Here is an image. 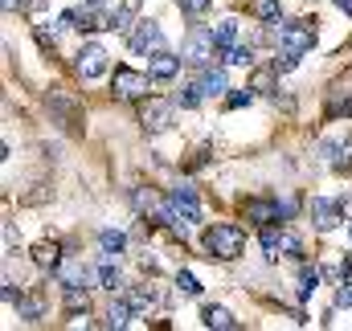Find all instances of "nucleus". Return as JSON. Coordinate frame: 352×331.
<instances>
[{"instance_id":"nucleus-7","label":"nucleus","mask_w":352,"mask_h":331,"mask_svg":"<svg viewBox=\"0 0 352 331\" xmlns=\"http://www.w3.org/2000/svg\"><path fill=\"white\" fill-rule=\"evenodd\" d=\"M74 70L87 78V82H94V78H102L107 74V49L98 45V41H87L78 54H74Z\"/></svg>"},{"instance_id":"nucleus-30","label":"nucleus","mask_w":352,"mask_h":331,"mask_svg":"<svg viewBox=\"0 0 352 331\" xmlns=\"http://www.w3.org/2000/svg\"><path fill=\"white\" fill-rule=\"evenodd\" d=\"M270 66H274V74H291V70L299 66V54H291V49H278V54L270 58Z\"/></svg>"},{"instance_id":"nucleus-36","label":"nucleus","mask_w":352,"mask_h":331,"mask_svg":"<svg viewBox=\"0 0 352 331\" xmlns=\"http://www.w3.org/2000/svg\"><path fill=\"white\" fill-rule=\"evenodd\" d=\"M0 295H4V303H8V307H12V303H16V307L25 303V295H21V286H12V278H4V290H0Z\"/></svg>"},{"instance_id":"nucleus-22","label":"nucleus","mask_w":352,"mask_h":331,"mask_svg":"<svg viewBox=\"0 0 352 331\" xmlns=\"http://www.w3.org/2000/svg\"><path fill=\"white\" fill-rule=\"evenodd\" d=\"M250 8H254V16L263 25H278L283 21V4L278 0H250Z\"/></svg>"},{"instance_id":"nucleus-31","label":"nucleus","mask_w":352,"mask_h":331,"mask_svg":"<svg viewBox=\"0 0 352 331\" xmlns=\"http://www.w3.org/2000/svg\"><path fill=\"white\" fill-rule=\"evenodd\" d=\"M176 286H180V295H188V299H197V295H201V282H197L188 270H180V274H176Z\"/></svg>"},{"instance_id":"nucleus-4","label":"nucleus","mask_w":352,"mask_h":331,"mask_svg":"<svg viewBox=\"0 0 352 331\" xmlns=\"http://www.w3.org/2000/svg\"><path fill=\"white\" fill-rule=\"evenodd\" d=\"M152 74H140V70H127V66H115V74H111V94L119 98V102H144L148 98V90H152Z\"/></svg>"},{"instance_id":"nucleus-11","label":"nucleus","mask_w":352,"mask_h":331,"mask_svg":"<svg viewBox=\"0 0 352 331\" xmlns=\"http://www.w3.org/2000/svg\"><path fill=\"white\" fill-rule=\"evenodd\" d=\"M180 62H184V58H176V54H168V49H160V54L148 58V74H152L156 82H173L176 74H180Z\"/></svg>"},{"instance_id":"nucleus-37","label":"nucleus","mask_w":352,"mask_h":331,"mask_svg":"<svg viewBox=\"0 0 352 331\" xmlns=\"http://www.w3.org/2000/svg\"><path fill=\"white\" fill-rule=\"evenodd\" d=\"M37 45H41V49H50V54H54V45H58V37H54V33H50V29H41V25H37Z\"/></svg>"},{"instance_id":"nucleus-38","label":"nucleus","mask_w":352,"mask_h":331,"mask_svg":"<svg viewBox=\"0 0 352 331\" xmlns=\"http://www.w3.org/2000/svg\"><path fill=\"white\" fill-rule=\"evenodd\" d=\"M336 307H352V282H340L336 286Z\"/></svg>"},{"instance_id":"nucleus-28","label":"nucleus","mask_w":352,"mask_h":331,"mask_svg":"<svg viewBox=\"0 0 352 331\" xmlns=\"http://www.w3.org/2000/svg\"><path fill=\"white\" fill-rule=\"evenodd\" d=\"M176 102H180L184 111H192V106H201V102H205V90H201V82H188V86H180V94H176Z\"/></svg>"},{"instance_id":"nucleus-12","label":"nucleus","mask_w":352,"mask_h":331,"mask_svg":"<svg viewBox=\"0 0 352 331\" xmlns=\"http://www.w3.org/2000/svg\"><path fill=\"white\" fill-rule=\"evenodd\" d=\"M320 156L336 172H352V139H328V144H320Z\"/></svg>"},{"instance_id":"nucleus-6","label":"nucleus","mask_w":352,"mask_h":331,"mask_svg":"<svg viewBox=\"0 0 352 331\" xmlns=\"http://www.w3.org/2000/svg\"><path fill=\"white\" fill-rule=\"evenodd\" d=\"M127 45H131V54H160L164 49V29L156 25V21H140L135 25V33H127Z\"/></svg>"},{"instance_id":"nucleus-14","label":"nucleus","mask_w":352,"mask_h":331,"mask_svg":"<svg viewBox=\"0 0 352 331\" xmlns=\"http://www.w3.org/2000/svg\"><path fill=\"white\" fill-rule=\"evenodd\" d=\"M140 4H144V0H123V4L111 12V29H115V33H127L131 25H140V21H135V16H140Z\"/></svg>"},{"instance_id":"nucleus-39","label":"nucleus","mask_w":352,"mask_h":331,"mask_svg":"<svg viewBox=\"0 0 352 331\" xmlns=\"http://www.w3.org/2000/svg\"><path fill=\"white\" fill-rule=\"evenodd\" d=\"M58 29H78V8L62 12V16H58Z\"/></svg>"},{"instance_id":"nucleus-25","label":"nucleus","mask_w":352,"mask_h":331,"mask_svg":"<svg viewBox=\"0 0 352 331\" xmlns=\"http://www.w3.org/2000/svg\"><path fill=\"white\" fill-rule=\"evenodd\" d=\"M278 246H283V258H295V262H303V242H299V233H291V229H278Z\"/></svg>"},{"instance_id":"nucleus-33","label":"nucleus","mask_w":352,"mask_h":331,"mask_svg":"<svg viewBox=\"0 0 352 331\" xmlns=\"http://www.w3.org/2000/svg\"><path fill=\"white\" fill-rule=\"evenodd\" d=\"M16 311H21V319H25V323H37V319H41V303H37V299H25Z\"/></svg>"},{"instance_id":"nucleus-16","label":"nucleus","mask_w":352,"mask_h":331,"mask_svg":"<svg viewBox=\"0 0 352 331\" xmlns=\"http://www.w3.org/2000/svg\"><path fill=\"white\" fill-rule=\"evenodd\" d=\"M33 262H37L41 270H58V266H62V242H37Z\"/></svg>"},{"instance_id":"nucleus-10","label":"nucleus","mask_w":352,"mask_h":331,"mask_svg":"<svg viewBox=\"0 0 352 331\" xmlns=\"http://www.w3.org/2000/svg\"><path fill=\"white\" fill-rule=\"evenodd\" d=\"M78 29H82V33L111 29V12H107V0H82V8H78Z\"/></svg>"},{"instance_id":"nucleus-35","label":"nucleus","mask_w":352,"mask_h":331,"mask_svg":"<svg viewBox=\"0 0 352 331\" xmlns=\"http://www.w3.org/2000/svg\"><path fill=\"white\" fill-rule=\"evenodd\" d=\"M278 74H274V66H266V70H258L254 74V82H250V90H270V82H274Z\"/></svg>"},{"instance_id":"nucleus-17","label":"nucleus","mask_w":352,"mask_h":331,"mask_svg":"<svg viewBox=\"0 0 352 331\" xmlns=\"http://www.w3.org/2000/svg\"><path fill=\"white\" fill-rule=\"evenodd\" d=\"M201 319H205V328H217V331H238V319L226 311V307H205L201 311Z\"/></svg>"},{"instance_id":"nucleus-20","label":"nucleus","mask_w":352,"mask_h":331,"mask_svg":"<svg viewBox=\"0 0 352 331\" xmlns=\"http://www.w3.org/2000/svg\"><path fill=\"white\" fill-rule=\"evenodd\" d=\"M127 299H131L135 311H152V307H160V290H156V286H135Z\"/></svg>"},{"instance_id":"nucleus-1","label":"nucleus","mask_w":352,"mask_h":331,"mask_svg":"<svg viewBox=\"0 0 352 331\" xmlns=\"http://www.w3.org/2000/svg\"><path fill=\"white\" fill-rule=\"evenodd\" d=\"M201 249L209 258H217V262H234L246 249V229L242 225H230V221H217V225H209L201 233Z\"/></svg>"},{"instance_id":"nucleus-29","label":"nucleus","mask_w":352,"mask_h":331,"mask_svg":"<svg viewBox=\"0 0 352 331\" xmlns=\"http://www.w3.org/2000/svg\"><path fill=\"white\" fill-rule=\"evenodd\" d=\"M221 62H226V66H254V49H250V45H234Z\"/></svg>"},{"instance_id":"nucleus-2","label":"nucleus","mask_w":352,"mask_h":331,"mask_svg":"<svg viewBox=\"0 0 352 331\" xmlns=\"http://www.w3.org/2000/svg\"><path fill=\"white\" fill-rule=\"evenodd\" d=\"M270 41H278V49H291L299 58L311 54V45H316V16L311 21H278Z\"/></svg>"},{"instance_id":"nucleus-15","label":"nucleus","mask_w":352,"mask_h":331,"mask_svg":"<svg viewBox=\"0 0 352 331\" xmlns=\"http://www.w3.org/2000/svg\"><path fill=\"white\" fill-rule=\"evenodd\" d=\"M201 90H205V98H221L226 90H230V78H226V70H217V66H205V74L197 78Z\"/></svg>"},{"instance_id":"nucleus-34","label":"nucleus","mask_w":352,"mask_h":331,"mask_svg":"<svg viewBox=\"0 0 352 331\" xmlns=\"http://www.w3.org/2000/svg\"><path fill=\"white\" fill-rule=\"evenodd\" d=\"M209 4H213V0H176V8H180V12H188V16L209 12Z\"/></svg>"},{"instance_id":"nucleus-19","label":"nucleus","mask_w":352,"mask_h":331,"mask_svg":"<svg viewBox=\"0 0 352 331\" xmlns=\"http://www.w3.org/2000/svg\"><path fill=\"white\" fill-rule=\"evenodd\" d=\"M131 299H115L111 307H107V328H127L131 323Z\"/></svg>"},{"instance_id":"nucleus-3","label":"nucleus","mask_w":352,"mask_h":331,"mask_svg":"<svg viewBox=\"0 0 352 331\" xmlns=\"http://www.w3.org/2000/svg\"><path fill=\"white\" fill-rule=\"evenodd\" d=\"M180 58H184L188 66H197V70L221 62V49H217V41H213V29H188V33H184V45H180Z\"/></svg>"},{"instance_id":"nucleus-41","label":"nucleus","mask_w":352,"mask_h":331,"mask_svg":"<svg viewBox=\"0 0 352 331\" xmlns=\"http://www.w3.org/2000/svg\"><path fill=\"white\" fill-rule=\"evenodd\" d=\"M332 111H336V115H344V119H352V98H344V102H336Z\"/></svg>"},{"instance_id":"nucleus-18","label":"nucleus","mask_w":352,"mask_h":331,"mask_svg":"<svg viewBox=\"0 0 352 331\" xmlns=\"http://www.w3.org/2000/svg\"><path fill=\"white\" fill-rule=\"evenodd\" d=\"M58 282H62V286H90V270L87 266H78V262L58 266Z\"/></svg>"},{"instance_id":"nucleus-40","label":"nucleus","mask_w":352,"mask_h":331,"mask_svg":"<svg viewBox=\"0 0 352 331\" xmlns=\"http://www.w3.org/2000/svg\"><path fill=\"white\" fill-rule=\"evenodd\" d=\"M340 282H352V253H344V262H340Z\"/></svg>"},{"instance_id":"nucleus-42","label":"nucleus","mask_w":352,"mask_h":331,"mask_svg":"<svg viewBox=\"0 0 352 331\" xmlns=\"http://www.w3.org/2000/svg\"><path fill=\"white\" fill-rule=\"evenodd\" d=\"M0 8H4V12H12V8H25V0H0Z\"/></svg>"},{"instance_id":"nucleus-9","label":"nucleus","mask_w":352,"mask_h":331,"mask_svg":"<svg viewBox=\"0 0 352 331\" xmlns=\"http://www.w3.org/2000/svg\"><path fill=\"white\" fill-rule=\"evenodd\" d=\"M311 221H316L320 233H328V229H336L344 221V205H336L328 196H311Z\"/></svg>"},{"instance_id":"nucleus-13","label":"nucleus","mask_w":352,"mask_h":331,"mask_svg":"<svg viewBox=\"0 0 352 331\" xmlns=\"http://www.w3.org/2000/svg\"><path fill=\"white\" fill-rule=\"evenodd\" d=\"M213 41H217V49H221V58L238 45V16H226V21H217L213 25Z\"/></svg>"},{"instance_id":"nucleus-21","label":"nucleus","mask_w":352,"mask_h":331,"mask_svg":"<svg viewBox=\"0 0 352 331\" xmlns=\"http://www.w3.org/2000/svg\"><path fill=\"white\" fill-rule=\"evenodd\" d=\"M98 246H102L107 258H119V253L127 249V233H119V229H102V233H98Z\"/></svg>"},{"instance_id":"nucleus-27","label":"nucleus","mask_w":352,"mask_h":331,"mask_svg":"<svg viewBox=\"0 0 352 331\" xmlns=\"http://www.w3.org/2000/svg\"><path fill=\"white\" fill-rule=\"evenodd\" d=\"M316 286H320V266H299V299H311Z\"/></svg>"},{"instance_id":"nucleus-24","label":"nucleus","mask_w":352,"mask_h":331,"mask_svg":"<svg viewBox=\"0 0 352 331\" xmlns=\"http://www.w3.org/2000/svg\"><path fill=\"white\" fill-rule=\"evenodd\" d=\"M94 278H98V286H102V290H111V295H115V290L123 286V274H119V270L111 266V258H107V262L98 266V274H94Z\"/></svg>"},{"instance_id":"nucleus-5","label":"nucleus","mask_w":352,"mask_h":331,"mask_svg":"<svg viewBox=\"0 0 352 331\" xmlns=\"http://www.w3.org/2000/svg\"><path fill=\"white\" fill-rule=\"evenodd\" d=\"M45 106H50V115H54V123H62V131H82V102L74 98V94H66V90H50L45 94Z\"/></svg>"},{"instance_id":"nucleus-32","label":"nucleus","mask_w":352,"mask_h":331,"mask_svg":"<svg viewBox=\"0 0 352 331\" xmlns=\"http://www.w3.org/2000/svg\"><path fill=\"white\" fill-rule=\"evenodd\" d=\"M250 102H254V90H234V94H226V106H230V111L250 106Z\"/></svg>"},{"instance_id":"nucleus-26","label":"nucleus","mask_w":352,"mask_h":331,"mask_svg":"<svg viewBox=\"0 0 352 331\" xmlns=\"http://www.w3.org/2000/svg\"><path fill=\"white\" fill-rule=\"evenodd\" d=\"M258 242H263V253H266V262H278V253H283V246H278V229H274V225H263V233H258Z\"/></svg>"},{"instance_id":"nucleus-23","label":"nucleus","mask_w":352,"mask_h":331,"mask_svg":"<svg viewBox=\"0 0 352 331\" xmlns=\"http://www.w3.org/2000/svg\"><path fill=\"white\" fill-rule=\"evenodd\" d=\"M62 299H66V311H70V315H78V311H87L90 307L87 286H62Z\"/></svg>"},{"instance_id":"nucleus-43","label":"nucleus","mask_w":352,"mask_h":331,"mask_svg":"<svg viewBox=\"0 0 352 331\" xmlns=\"http://www.w3.org/2000/svg\"><path fill=\"white\" fill-rule=\"evenodd\" d=\"M336 8H340V12H349V16H352V0H336Z\"/></svg>"},{"instance_id":"nucleus-8","label":"nucleus","mask_w":352,"mask_h":331,"mask_svg":"<svg viewBox=\"0 0 352 331\" xmlns=\"http://www.w3.org/2000/svg\"><path fill=\"white\" fill-rule=\"evenodd\" d=\"M140 123H144V131H164V127L173 123V102H164V98H144Z\"/></svg>"}]
</instances>
